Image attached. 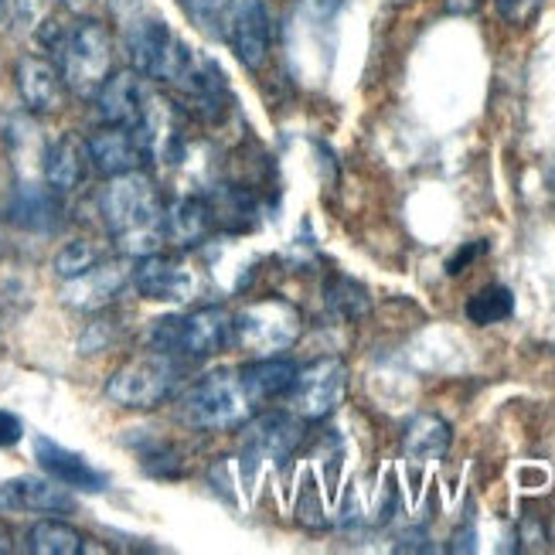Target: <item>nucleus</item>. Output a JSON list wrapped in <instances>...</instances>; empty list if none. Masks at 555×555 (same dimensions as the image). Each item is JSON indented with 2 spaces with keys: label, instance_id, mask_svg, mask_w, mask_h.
<instances>
[{
  "label": "nucleus",
  "instance_id": "obj_1",
  "mask_svg": "<svg viewBox=\"0 0 555 555\" xmlns=\"http://www.w3.org/2000/svg\"><path fill=\"white\" fill-rule=\"evenodd\" d=\"M100 208H103V219H106L113 243L119 246L124 256L140 259V256L157 253L167 243L160 191L143 171L109 178V184L103 188Z\"/></svg>",
  "mask_w": 555,
  "mask_h": 555
},
{
  "label": "nucleus",
  "instance_id": "obj_2",
  "mask_svg": "<svg viewBox=\"0 0 555 555\" xmlns=\"http://www.w3.org/2000/svg\"><path fill=\"white\" fill-rule=\"evenodd\" d=\"M48 48H55L62 82L79 100H95V92L113 76V35L100 21L82 17L65 24L55 35H48Z\"/></svg>",
  "mask_w": 555,
  "mask_h": 555
},
{
  "label": "nucleus",
  "instance_id": "obj_3",
  "mask_svg": "<svg viewBox=\"0 0 555 555\" xmlns=\"http://www.w3.org/2000/svg\"><path fill=\"white\" fill-rule=\"evenodd\" d=\"M178 420L191 429H205V433H225L235 429L249 420V399L243 392V382L238 372L229 369H215L195 382H188L175 399Z\"/></svg>",
  "mask_w": 555,
  "mask_h": 555
},
{
  "label": "nucleus",
  "instance_id": "obj_4",
  "mask_svg": "<svg viewBox=\"0 0 555 555\" xmlns=\"http://www.w3.org/2000/svg\"><path fill=\"white\" fill-rule=\"evenodd\" d=\"M147 341L151 351L171 354L178 361H202L232 345V313L222 307L171 313V318L151 324Z\"/></svg>",
  "mask_w": 555,
  "mask_h": 555
},
{
  "label": "nucleus",
  "instance_id": "obj_5",
  "mask_svg": "<svg viewBox=\"0 0 555 555\" xmlns=\"http://www.w3.org/2000/svg\"><path fill=\"white\" fill-rule=\"evenodd\" d=\"M181 385V361L160 351H147L124 369H116L106 382V399L124 409H154L167 402Z\"/></svg>",
  "mask_w": 555,
  "mask_h": 555
},
{
  "label": "nucleus",
  "instance_id": "obj_6",
  "mask_svg": "<svg viewBox=\"0 0 555 555\" xmlns=\"http://www.w3.org/2000/svg\"><path fill=\"white\" fill-rule=\"evenodd\" d=\"M300 310L286 300H259L232 318V345L253 354L286 351L300 337Z\"/></svg>",
  "mask_w": 555,
  "mask_h": 555
},
{
  "label": "nucleus",
  "instance_id": "obj_7",
  "mask_svg": "<svg viewBox=\"0 0 555 555\" xmlns=\"http://www.w3.org/2000/svg\"><path fill=\"white\" fill-rule=\"evenodd\" d=\"M124 44H127L133 72H140L143 79L167 82V72L175 65L181 38L167 28L160 17L137 14V17L124 21Z\"/></svg>",
  "mask_w": 555,
  "mask_h": 555
},
{
  "label": "nucleus",
  "instance_id": "obj_8",
  "mask_svg": "<svg viewBox=\"0 0 555 555\" xmlns=\"http://www.w3.org/2000/svg\"><path fill=\"white\" fill-rule=\"evenodd\" d=\"M348 392V369L337 358H321L313 365L300 369L294 392H289V405L300 420H324L341 405Z\"/></svg>",
  "mask_w": 555,
  "mask_h": 555
},
{
  "label": "nucleus",
  "instance_id": "obj_9",
  "mask_svg": "<svg viewBox=\"0 0 555 555\" xmlns=\"http://www.w3.org/2000/svg\"><path fill=\"white\" fill-rule=\"evenodd\" d=\"M304 440V423L297 413H262L243 429V467L253 480L259 461H286Z\"/></svg>",
  "mask_w": 555,
  "mask_h": 555
},
{
  "label": "nucleus",
  "instance_id": "obj_10",
  "mask_svg": "<svg viewBox=\"0 0 555 555\" xmlns=\"http://www.w3.org/2000/svg\"><path fill=\"white\" fill-rule=\"evenodd\" d=\"M137 140L147 160L157 164H175L178 154L184 151V130H181V109L167 100L160 92L147 95V106H143V116L137 124Z\"/></svg>",
  "mask_w": 555,
  "mask_h": 555
},
{
  "label": "nucleus",
  "instance_id": "obj_11",
  "mask_svg": "<svg viewBox=\"0 0 555 555\" xmlns=\"http://www.w3.org/2000/svg\"><path fill=\"white\" fill-rule=\"evenodd\" d=\"M222 38L232 44L235 59L243 62L249 72L267 65L270 44H273V24H270L267 4H262V0H238Z\"/></svg>",
  "mask_w": 555,
  "mask_h": 555
},
{
  "label": "nucleus",
  "instance_id": "obj_12",
  "mask_svg": "<svg viewBox=\"0 0 555 555\" xmlns=\"http://www.w3.org/2000/svg\"><path fill=\"white\" fill-rule=\"evenodd\" d=\"M140 297L157 300V304H188L195 297V273L188 270V262L175 256H140V262L130 273Z\"/></svg>",
  "mask_w": 555,
  "mask_h": 555
},
{
  "label": "nucleus",
  "instance_id": "obj_13",
  "mask_svg": "<svg viewBox=\"0 0 555 555\" xmlns=\"http://www.w3.org/2000/svg\"><path fill=\"white\" fill-rule=\"evenodd\" d=\"M0 512H38V515H72L76 498L55 477L21 474L0 485Z\"/></svg>",
  "mask_w": 555,
  "mask_h": 555
},
{
  "label": "nucleus",
  "instance_id": "obj_14",
  "mask_svg": "<svg viewBox=\"0 0 555 555\" xmlns=\"http://www.w3.org/2000/svg\"><path fill=\"white\" fill-rule=\"evenodd\" d=\"M130 267L124 259H100L86 273L62 280V304L76 310H100L119 297V289L130 283Z\"/></svg>",
  "mask_w": 555,
  "mask_h": 555
},
{
  "label": "nucleus",
  "instance_id": "obj_15",
  "mask_svg": "<svg viewBox=\"0 0 555 555\" xmlns=\"http://www.w3.org/2000/svg\"><path fill=\"white\" fill-rule=\"evenodd\" d=\"M35 461L48 477H55L59 485H65L68 491L100 494V491L109 488V477L100 467H92L82 453L55 443L52 437H44V433H38V437H35Z\"/></svg>",
  "mask_w": 555,
  "mask_h": 555
},
{
  "label": "nucleus",
  "instance_id": "obj_16",
  "mask_svg": "<svg viewBox=\"0 0 555 555\" xmlns=\"http://www.w3.org/2000/svg\"><path fill=\"white\" fill-rule=\"evenodd\" d=\"M151 89L143 86L140 72H113L103 82V89L95 92V113H100L103 127H127L137 130L143 106H147Z\"/></svg>",
  "mask_w": 555,
  "mask_h": 555
},
{
  "label": "nucleus",
  "instance_id": "obj_17",
  "mask_svg": "<svg viewBox=\"0 0 555 555\" xmlns=\"http://www.w3.org/2000/svg\"><path fill=\"white\" fill-rule=\"evenodd\" d=\"M14 79H17V95H21V103L28 106V113L48 116V113L62 109L65 82H62V72L55 62H48L41 55H21L17 68H14Z\"/></svg>",
  "mask_w": 555,
  "mask_h": 555
},
{
  "label": "nucleus",
  "instance_id": "obj_18",
  "mask_svg": "<svg viewBox=\"0 0 555 555\" xmlns=\"http://www.w3.org/2000/svg\"><path fill=\"white\" fill-rule=\"evenodd\" d=\"M86 147H89V164L100 175H106V178L140 171V164L147 160L137 133L127 130V127H103V130H95L86 140Z\"/></svg>",
  "mask_w": 555,
  "mask_h": 555
},
{
  "label": "nucleus",
  "instance_id": "obj_19",
  "mask_svg": "<svg viewBox=\"0 0 555 555\" xmlns=\"http://www.w3.org/2000/svg\"><path fill=\"white\" fill-rule=\"evenodd\" d=\"M300 369L286 358H270L262 354L259 361H249L246 369H238V382H243V392L249 405H270L276 399H286L294 392Z\"/></svg>",
  "mask_w": 555,
  "mask_h": 555
},
{
  "label": "nucleus",
  "instance_id": "obj_20",
  "mask_svg": "<svg viewBox=\"0 0 555 555\" xmlns=\"http://www.w3.org/2000/svg\"><path fill=\"white\" fill-rule=\"evenodd\" d=\"M86 171H89V147H86V140L72 137V133L59 137L41 157L44 184L52 188L55 195H68V191H76L86 181Z\"/></svg>",
  "mask_w": 555,
  "mask_h": 555
},
{
  "label": "nucleus",
  "instance_id": "obj_21",
  "mask_svg": "<svg viewBox=\"0 0 555 555\" xmlns=\"http://www.w3.org/2000/svg\"><path fill=\"white\" fill-rule=\"evenodd\" d=\"M211 225H215V215H211L208 198L184 195L175 205L164 208V235L171 246H181V249L202 246L211 232Z\"/></svg>",
  "mask_w": 555,
  "mask_h": 555
},
{
  "label": "nucleus",
  "instance_id": "obj_22",
  "mask_svg": "<svg viewBox=\"0 0 555 555\" xmlns=\"http://www.w3.org/2000/svg\"><path fill=\"white\" fill-rule=\"evenodd\" d=\"M59 215H62V195H55L48 184H38V181L17 184L14 202H11V219L21 229L52 232L59 225Z\"/></svg>",
  "mask_w": 555,
  "mask_h": 555
},
{
  "label": "nucleus",
  "instance_id": "obj_23",
  "mask_svg": "<svg viewBox=\"0 0 555 555\" xmlns=\"http://www.w3.org/2000/svg\"><path fill=\"white\" fill-rule=\"evenodd\" d=\"M450 447V426L433 416V413H420L405 423L402 433V453L409 456L413 464H429V461H440Z\"/></svg>",
  "mask_w": 555,
  "mask_h": 555
},
{
  "label": "nucleus",
  "instance_id": "obj_24",
  "mask_svg": "<svg viewBox=\"0 0 555 555\" xmlns=\"http://www.w3.org/2000/svg\"><path fill=\"white\" fill-rule=\"evenodd\" d=\"M82 542L86 539L76 532V528L65 521H55V518L38 521L28 532V548L38 555H79L86 548Z\"/></svg>",
  "mask_w": 555,
  "mask_h": 555
},
{
  "label": "nucleus",
  "instance_id": "obj_25",
  "mask_svg": "<svg viewBox=\"0 0 555 555\" xmlns=\"http://www.w3.org/2000/svg\"><path fill=\"white\" fill-rule=\"evenodd\" d=\"M324 300H327V310L334 313V318L341 321H358L365 318L372 300H369V289L361 286L358 280L351 276H334L324 289Z\"/></svg>",
  "mask_w": 555,
  "mask_h": 555
},
{
  "label": "nucleus",
  "instance_id": "obj_26",
  "mask_svg": "<svg viewBox=\"0 0 555 555\" xmlns=\"http://www.w3.org/2000/svg\"><path fill=\"white\" fill-rule=\"evenodd\" d=\"M512 310H515V297L508 286H485L467 300V318L470 324H480V327L512 318Z\"/></svg>",
  "mask_w": 555,
  "mask_h": 555
},
{
  "label": "nucleus",
  "instance_id": "obj_27",
  "mask_svg": "<svg viewBox=\"0 0 555 555\" xmlns=\"http://www.w3.org/2000/svg\"><path fill=\"white\" fill-rule=\"evenodd\" d=\"M208 205H211L215 222H222V225H229V229H243V225H249V222H253V211H256V205H253V198H249V191H243V188H219V191H215V195L208 198Z\"/></svg>",
  "mask_w": 555,
  "mask_h": 555
},
{
  "label": "nucleus",
  "instance_id": "obj_28",
  "mask_svg": "<svg viewBox=\"0 0 555 555\" xmlns=\"http://www.w3.org/2000/svg\"><path fill=\"white\" fill-rule=\"evenodd\" d=\"M178 4H181V11L188 14V21L195 24V28H202L205 35L222 38L238 0H178Z\"/></svg>",
  "mask_w": 555,
  "mask_h": 555
},
{
  "label": "nucleus",
  "instance_id": "obj_29",
  "mask_svg": "<svg viewBox=\"0 0 555 555\" xmlns=\"http://www.w3.org/2000/svg\"><path fill=\"white\" fill-rule=\"evenodd\" d=\"M103 259V253L95 249L89 238H72L68 246H62L59 249V256H55V276L59 280H72V276H79V273H86L89 267H95V262Z\"/></svg>",
  "mask_w": 555,
  "mask_h": 555
},
{
  "label": "nucleus",
  "instance_id": "obj_30",
  "mask_svg": "<svg viewBox=\"0 0 555 555\" xmlns=\"http://www.w3.org/2000/svg\"><path fill=\"white\" fill-rule=\"evenodd\" d=\"M542 0H498V11L504 21H512V24H525L528 17H532L539 11Z\"/></svg>",
  "mask_w": 555,
  "mask_h": 555
},
{
  "label": "nucleus",
  "instance_id": "obj_31",
  "mask_svg": "<svg viewBox=\"0 0 555 555\" xmlns=\"http://www.w3.org/2000/svg\"><path fill=\"white\" fill-rule=\"evenodd\" d=\"M21 437H24V423H21V416L8 413V409H0V450L17 447Z\"/></svg>",
  "mask_w": 555,
  "mask_h": 555
},
{
  "label": "nucleus",
  "instance_id": "obj_32",
  "mask_svg": "<svg viewBox=\"0 0 555 555\" xmlns=\"http://www.w3.org/2000/svg\"><path fill=\"white\" fill-rule=\"evenodd\" d=\"M485 249H488L485 243H470L467 249H461V253H456V256H453V259L447 262V273H450V276L464 273V267H470V262H474V259H477L480 253H485Z\"/></svg>",
  "mask_w": 555,
  "mask_h": 555
},
{
  "label": "nucleus",
  "instance_id": "obj_33",
  "mask_svg": "<svg viewBox=\"0 0 555 555\" xmlns=\"http://www.w3.org/2000/svg\"><path fill=\"white\" fill-rule=\"evenodd\" d=\"M143 4H147V0H109V8L119 21H130L137 14H143Z\"/></svg>",
  "mask_w": 555,
  "mask_h": 555
},
{
  "label": "nucleus",
  "instance_id": "obj_34",
  "mask_svg": "<svg viewBox=\"0 0 555 555\" xmlns=\"http://www.w3.org/2000/svg\"><path fill=\"white\" fill-rule=\"evenodd\" d=\"M396 548H399V552H429L433 545H429V539H426L423 532H405V535L399 539Z\"/></svg>",
  "mask_w": 555,
  "mask_h": 555
},
{
  "label": "nucleus",
  "instance_id": "obj_35",
  "mask_svg": "<svg viewBox=\"0 0 555 555\" xmlns=\"http://www.w3.org/2000/svg\"><path fill=\"white\" fill-rule=\"evenodd\" d=\"M485 0H443V8L450 11V14H474Z\"/></svg>",
  "mask_w": 555,
  "mask_h": 555
},
{
  "label": "nucleus",
  "instance_id": "obj_36",
  "mask_svg": "<svg viewBox=\"0 0 555 555\" xmlns=\"http://www.w3.org/2000/svg\"><path fill=\"white\" fill-rule=\"evenodd\" d=\"M62 4H65L72 14H89L95 4H100V0H62Z\"/></svg>",
  "mask_w": 555,
  "mask_h": 555
},
{
  "label": "nucleus",
  "instance_id": "obj_37",
  "mask_svg": "<svg viewBox=\"0 0 555 555\" xmlns=\"http://www.w3.org/2000/svg\"><path fill=\"white\" fill-rule=\"evenodd\" d=\"M8 17V0H0V21Z\"/></svg>",
  "mask_w": 555,
  "mask_h": 555
},
{
  "label": "nucleus",
  "instance_id": "obj_38",
  "mask_svg": "<svg viewBox=\"0 0 555 555\" xmlns=\"http://www.w3.org/2000/svg\"><path fill=\"white\" fill-rule=\"evenodd\" d=\"M324 4H337V0H324Z\"/></svg>",
  "mask_w": 555,
  "mask_h": 555
},
{
  "label": "nucleus",
  "instance_id": "obj_39",
  "mask_svg": "<svg viewBox=\"0 0 555 555\" xmlns=\"http://www.w3.org/2000/svg\"><path fill=\"white\" fill-rule=\"evenodd\" d=\"M396 4H399V0H396Z\"/></svg>",
  "mask_w": 555,
  "mask_h": 555
}]
</instances>
